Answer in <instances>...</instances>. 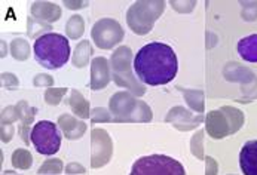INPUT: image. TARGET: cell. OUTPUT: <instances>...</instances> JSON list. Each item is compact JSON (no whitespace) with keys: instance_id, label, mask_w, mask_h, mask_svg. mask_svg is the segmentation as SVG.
I'll use <instances>...</instances> for the list:
<instances>
[{"instance_id":"2","label":"cell","mask_w":257,"mask_h":175,"mask_svg":"<svg viewBox=\"0 0 257 175\" xmlns=\"http://www.w3.org/2000/svg\"><path fill=\"white\" fill-rule=\"evenodd\" d=\"M33 51L40 66L49 70H57L69 61L70 43L66 36L46 33L35 42Z\"/></svg>"},{"instance_id":"5","label":"cell","mask_w":257,"mask_h":175,"mask_svg":"<svg viewBox=\"0 0 257 175\" xmlns=\"http://www.w3.org/2000/svg\"><path fill=\"white\" fill-rule=\"evenodd\" d=\"M244 122V114L236 108L224 107L220 111H213L210 114V128L214 137H223L226 134L235 132Z\"/></svg>"},{"instance_id":"4","label":"cell","mask_w":257,"mask_h":175,"mask_svg":"<svg viewBox=\"0 0 257 175\" xmlns=\"http://www.w3.org/2000/svg\"><path fill=\"white\" fill-rule=\"evenodd\" d=\"M32 142L37 151L45 156L55 154L61 147V134L55 123L49 120H40L32 129Z\"/></svg>"},{"instance_id":"7","label":"cell","mask_w":257,"mask_h":175,"mask_svg":"<svg viewBox=\"0 0 257 175\" xmlns=\"http://www.w3.org/2000/svg\"><path fill=\"white\" fill-rule=\"evenodd\" d=\"M238 54L242 60L248 63H257V35L242 37L238 42Z\"/></svg>"},{"instance_id":"3","label":"cell","mask_w":257,"mask_h":175,"mask_svg":"<svg viewBox=\"0 0 257 175\" xmlns=\"http://www.w3.org/2000/svg\"><path fill=\"white\" fill-rule=\"evenodd\" d=\"M130 175H186L184 166L165 154H150L140 157Z\"/></svg>"},{"instance_id":"6","label":"cell","mask_w":257,"mask_h":175,"mask_svg":"<svg viewBox=\"0 0 257 175\" xmlns=\"http://www.w3.org/2000/svg\"><path fill=\"white\" fill-rule=\"evenodd\" d=\"M239 166L244 175H257V140L247 141L239 153Z\"/></svg>"},{"instance_id":"1","label":"cell","mask_w":257,"mask_h":175,"mask_svg":"<svg viewBox=\"0 0 257 175\" xmlns=\"http://www.w3.org/2000/svg\"><path fill=\"white\" fill-rule=\"evenodd\" d=\"M179 70L177 55L173 48L162 42L145 45L134 57V71L137 77L150 86L170 83Z\"/></svg>"}]
</instances>
